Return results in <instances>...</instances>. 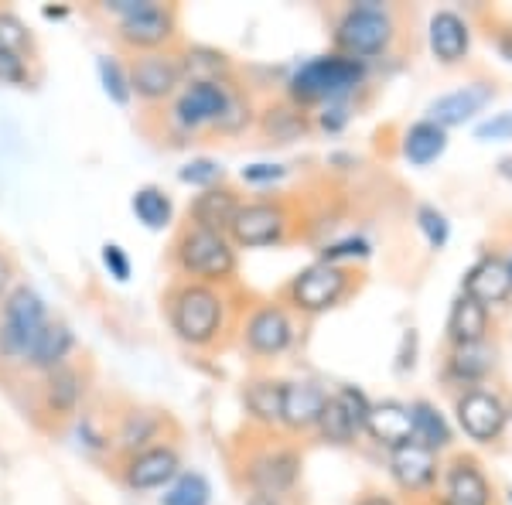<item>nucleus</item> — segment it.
<instances>
[{
  "label": "nucleus",
  "mask_w": 512,
  "mask_h": 505,
  "mask_svg": "<svg viewBox=\"0 0 512 505\" xmlns=\"http://www.w3.org/2000/svg\"><path fill=\"white\" fill-rule=\"evenodd\" d=\"M444 505H489V482H485L482 471L472 461H458L448 471Z\"/></svg>",
  "instance_id": "393cba45"
},
{
  "label": "nucleus",
  "mask_w": 512,
  "mask_h": 505,
  "mask_svg": "<svg viewBox=\"0 0 512 505\" xmlns=\"http://www.w3.org/2000/svg\"><path fill=\"white\" fill-rule=\"evenodd\" d=\"M127 76H130V93L147 99V103H161V99H168L181 86V59L168 52L134 55Z\"/></svg>",
  "instance_id": "1a4fd4ad"
},
{
  "label": "nucleus",
  "mask_w": 512,
  "mask_h": 505,
  "mask_svg": "<svg viewBox=\"0 0 512 505\" xmlns=\"http://www.w3.org/2000/svg\"><path fill=\"white\" fill-rule=\"evenodd\" d=\"M431 52L441 62H461L468 55V24L451 11H441L431 18Z\"/></svg>",
  "instance_id": "b1692460"
},
{
  "label": "nucleus",
  "mask_w": 512,
  "mask_h": 505,
  "mask_svg": "<svg viewBox=\"0 0 512 505\" xmlns=\"http://www.w3.org/2000/svg\"><path fill=\"white\" fill-rule=\"evenodd\" d=\"M373 403L355 386H342L325 400V410L318 417V430L328 444H352L359 430H366V417Z\"/></svg>",
  "instance_id": "6e6552de"
},
{
  "label": "nucleus",
  "mask_w": 512,
  "mask_h": 505,
  "mask_svg": "<svg viewBox=\"0 0 512 505\" xmlns=\"http://www.w3.org/2000/svg\"><path fill=\"white\" fill-rule=\"evenodd\" d=\"M99 256H103L106 273H110L113 280H120V284H127V280H130V270H134V267H130L127 250H123L120 243H106V246H103V253H99Z\"/></svg>",
  "instance_id": "a19ab883"
},
{
  "label": "nucleus",
  "mask_w": 512,
  "mask_h": 505,
  "mask_svg": "<svg viewBox=\"0 0 512 505\" xmlns=\"http://www.w3.org/2000/svg\"><path fill=\"white\" fill-rule=\"evenodd\" d=\"M11 277H14L11 260H7V253H0V304H4V297L11 294Z\"/></svg>",
  "instance_id": "de8ad7c7"
},
{
  "label": "nucleus",
  "mask_w": 512,
  "mask_h": 505,
  "mask_svg": "<svg viewBox=\"0 0 512 505\" xmlns=\"http://www.w3.org/2000/svg\"><path fill=\"white\" fill-rule=\"evenodd\" d=\"M144 4H147V0H106L103 11L106 14H117V18L123 21V18H130V14H137Z\"/></svg>",
  "instance_id": "49530a36"
},
{
  "label": "nucleus",
  "mask_w": 512,
  "mask_h": 505,
  "mask_svg": "<svg viewBox=\"0 0 512 505\" xmlns=\"http://www.w3.org/2000/svg\"><path fill=\"white\" fill-rule=\"evenodd\" d=\"M499 175L512 181V157H506V161H502V164H499Z\"/></svg>",
  "instance_id": "603ef678"
},
{
  "label": "nucleus",
  "mask_w": 512,
  "mask_h": 505,
  "mask_svg": "<svg viewBox=\"0 0 512 505\" xmlns=\"http://www.w3.org/2000/svg\"><path fill=\"white\" fill-rule=\"evenodd\" d=\"M229 96H233L229 82H192L175 99V123L185 130L219 127L222 113L229 106Z\"/></svg>",
  "instance_id": "9d476101"
},
{
  "label": "nucleus",
  "mask_w": 512,
  "mask_h": 505,
  "mask_svg": "<svg viewBox=\"0 0 512 505\" xmlns=\"http://www.w3.org/2000/svg\"><path fill=\"white\" fill-rule=\"evenodd\" d=\"M359 505H393V502L383 499V495H369V499H362Z\"/></svg>",
  "instance_id": "3c124183"
},
{
  "label": "nucleus",
  "mask_w": 512,
  "mask_h": 505,
  "mask_svg": "<svg viewBox=\"0 0 512 505\" xmlns=\"http://www.w3.org/2000/svg\"><path fill=\"white\" fill-rule=\"evenodd\" d=\"M373 253V246L366 243L362 236H352V239H342V243H332L321 250V260L325 263H338V260H366Z\"/></svg>",
  "instance_id": "58836bf2"
},
{
  "label": "nucleus",
  "mask_w": 512,
  "mask_h": 505,
  "mask_svg": "<svg viewBox=\"0 0 512 505\" xmlns=\"http://www.w3.org/2000/svg\"><path fill=\"white\" fill-rule=\"evenodd\" d=\"M291 342H294V325L287 318V311L277 308V304L253 311L250 321H246V345L256 355H280Z\"/></svg>",
  "instance_id": "2eb2a0df"
},
{
  "label": "nucleus",
  "mask_w": 512,
  "mask_h": 505,
  "mask_svg": "<svg viewBox=\"0 0 512 505\" xmlns=\"http://www.w3.org/2000/svg\"><path fill=\"white\" fill-rule=\"evenodd\" d=\"M318 123H321L325 130H342L345 123H349V113H345V106H342V103H328L325 110H321Z\"/></svg>",
  "instance_id": "a18cd8bd"
},
{
  "label": "nucleus",
  "mask_w": 512,
  "mask_h": 505,
  "mask_svg": "<svg viewBox=\"0 0 512 505\" xmlns=\"http://www.w3.org/2000/svg\"><path fill=\"white\" fill-rule=\"evenodd\" d=\"M390 471H393V478H396V485H400V488L420 492V488H427V485L434 482V475H437V458H434V451H427L424 444L407 441V444L393 447V454H390Z\"/></svg>",
  "instance_id": "f3484780"
},
{
  "label": "nucleus",
  "mask_w": 512,
  "mask_h": 505,
  "mask_svg": "<svg viewBox=\"0 0 512 505\" xmlns=\"http://www.w3.org/2000/svg\"><path fill=\"white\" fill-rule=\"evenodd\" d=\"M506 140V137H512V113H502V117H495V120H489V123H482L478 127V140Z\"/></svg>",
  "instance_id": "c03bdc74"
},
{
  "label": "nucleus",
  "mask_w": 512,
  "mask_h": 505,
  "mask_svg": "<svg viewBox=\"0 0 512 505\" xmlns=\"http://www.w3.org/2000/svg\"><path fill=\"white\" fill-rule=\"evenodd\" d=\"M489 99H492V86H485V82H472V86H465V89H454V93L431 103V123H437L441 130L458 127V123H465L468 117H475Z\"/></svg>",
  "instance_id": "6ab92c4d"
},
{
  "label": "nucleus",
  "mask_w": 512,
  "mask_h": 505,
  "mask_svg": "<svg viewBox=\"0 0 512 505\" xmlns=\"http://www.w3.org/2000/svg\"><path fill=\"white\" fill-rule=\"evenodd\" d=\"M297 471H301V458L294 451H287V447H274V451L256 454L246 465V482L253 485V492L280 499V495L294 488Z\"/></svg>",
  "instance_id": "4468645a"
},
{
  "label": "nucleus",
  "mask_w": 512,
  "mask_h": 505,
  "mask_svg": "<svg viewBox=\"0 0 512 505\" xmlns=\"http://www.w3.org/2000/svg\"><path fill=\"white\" fill-rule=\"evenodd\" d=\"M499 52L512 62V31H502L499 35Z\"/></svg>",
  "instance_id": "09e8293b"
},
{
  "label": "nucleus",
  "mask_w": 512,
  "mask_h": 505,
  "mask_svg": "<svg viewBox=\"0 0 512 505\" xmlns=\"http://www.w3.org/2000/svg\"><path fill=\"white\" fill-rule=\"evenodd\" d=\"M325 400L328 393L318 383H284V413H280V424L287 430L318 427Z\"/></svg>",
  "instance_id": "a211bd4d"
},
{
  "label": "nucleus",
  "mask_w": 512,
  "mask_h": 505,
  "mask_svg": "<svg viewBox=\"0 0 512 505\" xmlns=\"http://www.w3.org/2000/svg\"><path fill=\"white\" fill-rule=\"evenodd\" d=\"M366 79V65L349 55L311 59L291 76V96L297 103H338Z\"/></svg>",
  "instance_id": "7ed1b4c3"
},
{
  "label": "nucleus",
  "mask_w": 512,
  "mask_h": 505,
  "mask_svg": "<svg viewBox=\"0 0 512 505\" xmlns=\"http://www.w3.org/2000/svg\"><path fill=\"white\" fill-rule=\"evenodd\" d=\"M96 72H99V82H103V93L110 96L117 106H127L130 99H134V93H130V76L120 65L117 55H99Z\"/></svg>",
  "instance_id": "72a5a7b5"
},
{
  "label": "nucleus",
  "mask_w": 512,
  "mask_h": 505,
  "mask_svg": "<svg viewBox=\"0 0 512 505\" xmlns=\"http://www.w3.org/2000/svg\"><path fill=\"white\" fill-rule=\"evenodd\" d=\"M229 72V62L222 59L219 52H212V48H192V52L181 59V79H188V86L192 82H226L222 76Z\"/></svg>",
  "instance_id": "7c9ffc66"
},
{
  "label": "nucleus",
  "mask_w": 512,
  "mask_h": 505,
  "mask_svg": "<svg viewBox=\"0 0 512 505\" xmlns=\"http://www.w3.org/2000/svg\"><path fill=\"white\" fill-rule=\"evenodd\" d=\"M222 318H226V301L216 287L188 280L175 294L168 297V321L171 331L188 345H212L222 331Z\"/></svg>",
  "instance_id": "f257e3e1"
},
{
  "label": "nucleus",
  "mask_w": 512,
  "mask_h": 505,
  "mask_svg": "<svg viewBox=\"0 0 512 505\" xmlns=\"http://www.w3.org/2000/svg\"><path fill=\"white\" fill-rule=\"evenodd\" d=\"M448 331L454 338V345H475L485 342V331H489V308H482L472 297L461 294L458 304L451 308Z\"/></svg>",
  "instance_id": "a878e982"
},
{
  "label": "nucleus",
  "mask_w": 512,
  "mask_h": 505,
  "mask_svg": "<svg viewBox=\"0 0 512 505\" xmlns=\"http://www.w3.org/2000/svg\"><path fill=\"white\" fill-rule=\"evenodd\" d=\"M0 48H7V52H18V55H24L31 48L28 28H24V21L18 18V14H11V11H0Z\"/></svg>",
  "instance_id": "e433bc0d"
},
{
  "label": "nucleus",
  "mask_w": 512,
  "mask_h": 505,
  "mask_svg": "<svg viewBox=\"0 0 512 505\" xmlns=\"http://www.w3.org/2000/svg\"><path fill=\"white\" fill-rule=\"evenodd\" d=\"M345 287H349V273L338 267V263L318 260V263L304 267V270L294 277V284H291V301H294L301 311L318 314V311L335 308L338 297L345 294Z\"/></svg>",
  "instance_id": "0eeeda50"
},
{
  "label": "nucleus",
  "mask_w": 512,
  "mask_h": 505,
  "mask_svg": "<svg viewBox=\"0 0 512 505\" xmlns=\"http://www.w3.org/2000/svg\"><path fill=\"white\" fill-rule=\"evenodd\" d=\"M287 229V212L274 202H250L239 205L233 226H229V243L243 246V250H260V246H270L284 236Z\"/></svg>",
  "instance_id": "9b49d317"
},
{
  "label": "nucleus",
  "mask_w": 512,
  "mask_h": 505,
  "mask_svg": "<svg viewBox=\"0 0 512 505\" xmlns=\"http://www.w3.org/2000/svg\"><path fill=\"white\" fill-rule=\"evenodd\" d=\"M417 226H420V233L427 236V243L434 246V250H441L444 243H448V219H444L441 212L434 209V205H424V209L417 212Z\"/></svg>",
  "instance_id": "4c0bfd02"
},
{
  "label": "nucleus",
  "mask_w": 512,
  "mask_h": 505,
  "mask_svg": "<svg viewBox=\"0 0 512 505\" xmlns=\"http://www.w3.org/2000/svg\"><path fill=\"white\" fill-rule=\"evenodd\" d=\"M366 430L373 441L386 444L390 451L407 441H414L410 410L400 407V403H373V407H369V417H366Z\"/></svg>",
  "instance_id": "5701e85b"
},
{
  "label": "nucleus",
  "mask_w": 512,
  "mask_h": 505,
  "mask_svg": "<svg viewBox=\"0 0 512 505\" xmlns=\"http://www.w3.org/2000/svg\"><path fill=\"white\" fill-rule=\"evenodd\" d=\"M243 400L256 424L274 427L280 424V413H284V383H277V379H253L246 386Z\"/></svg>",
  "instance_id": "bb28decb"
},
{
  "label": "nucleus",
  "mask_w": 512,
  "mask_h": 505,
  "mask_svg": "<svg viewBox=\"0 0 512 505\" xmlns=\"http://www.w3.org/2000/svg\"><path fill=\"white\" fill-rule=\"evenodd\" d=\"M222 175H226V168L219 161H212V157H195V161H188L178 171V178L195 188H216V181H222Z\"/></svg>",
  "instance_id": "c9c22d12"
},
{
  "label": "nucleus",
  "mask_w": 512,
  "mask_h": 505,
  "mask_svg": "<svg viewBox=\"0 0 512 505\" xmlns=\"http://www.w3.org/2000/svg\"><path fill=\"white\" fill-rule=\"evenodd\" d=\"M154 437H158V417H151V413H144V410H130L117 430V441L127 454H137V451H144V447H151Z\"/></svg>",
  "instance_id": "473e14b6"
},
{
  "label": "nucleus",
  "mask_w": 512,
  "mask_h": 505,
  "mask_svg": "<svg viewBox=\"0 0 512 505\" xmlns=\"http://www.w3.org/2000/svg\"><path fill=\"white\" fill-rule=\"evenodd\" d=\"M512 294V270L499 256H485L478 260L465 277V297H472L482 308L489 304H502Z\"/></svg>",
  "instance_id": "dca6fc26"
},
{
  "label": "nucleus",
  "mask_w": 512,
  "mask_h": 505,
  "mask_svg": "<svg viewBox=\"0 0 512 505\" xmlns=\"http://www.w3.org/2000/svg\"><path fill=\"white\" fill-rule=\"evenodd\" d=\"M212 485L202 471H181V475L164 488L161 505H209Z\"/></svg>",
  "instance_id": "2f4dec72"
},
{
  "label": "nucleus",
  "mask_w": 512,
  "mask_h": 505,
  "mask_svg": "<svg viewBox=\"0 0 512 505\" xmlns=\"http://www.w3.org/2000/svg\"><path fill=\"white\" fill-rule=\"evenodd\" d=\"M410 427H414V441L424 444L427 451H441V447L451 441L448 424H444V417L431 403H414V407H410Z\"/></svg>",
  "instance_id": "c756f323"
},
{
  "label": "nucleus",
  "mask_w": 512,
  "mask_h": 505,
  "mask_svg": "<svg viewBox=\"0 0 512 505\" xmlns=\"http://www.w3.org/2000/svg\"><path fill=\"white\" fill-rule=\"evenodd\" d=\"M130 209H134L137 219L144 222L147 229H154V233H158V229H168L171 219H175V202H171V195L158 185L137 188L134 198H130Z\"/></svg>",
  "instance_id": "c85d7f7f"
},
{
  "label": "nucleus",
  "mask_w": 512,
  "mask_h": 505,
  "mask_svg": "<svg viewBox=\"0 0 512 505\" xmlns=\"http://www.w3.org/2000/svg\"><path fill=\"white\" fill-rule=\"evenodd\" d=\"M444 147H448V134L431 120L414 123V127L407 130V137H403V157H407L410 164H420V168L437 161V157L444 154Z\"/></svg>",
  "instance_id": "cd10ccee"
},
{
  "label": "nucleus",
  "mask_w": 512,
  "mask_h": 505,
  "mask_svg": "<svg viewBox=\"0 0 512 505\" xmlns=\"http://www.w3.org/2000/svg\"><path fill=\"white\" fill-rule=\"evenodd\" d=\"M246 505H280L274 495H260V492H253L250 499H246Z\"/></svg>",
  "instance_id": "8fccbe9b"
},
{
  "label": "nucleus",
  "mask_w": 512,
  "mask_h": 505,
  "mask_svg": "<svg viewBox=\"0 0 512 505\" xmlns=\"http://www.w3.org/2000/svg\"><path fill=\"white\" fill-rule=\"evenodd\" d=\"M509 270H512V263H509Z\"/></svg>",
  "instance_id": "864d4df0"
},
{
  "label": "nucleus",
  "mask_w": 512,
  "mask_h": 505,
  "mask_svg": "<svg viewBox=\"0 0 512 505\" xmlns=\"http://www.w3.org/2000/svg\"><path fill=\"white\" fill-rule=\"evenodd\" d=\"M509 413L502 407V400L485 389H468L458 400V424L472 441H495L506 430Z\"/></svg>",
  "instance_id": "ddd939ff"
},
{
  "label": "nucleus",
  "mask_w": 512,
  "mask_h": 505,
  "mask_svg": "<svg viewBox=\"0 0 512 505\" xmlns=\"http://www.w3.org/2000/svg\"><path fill=\"white\" fill-rule=\"evenodd\" d=\"M175 28H178L175 11L168 4H158V0H147L137 14L117 21V38L134 55H144V52H161V45H168L175 38Z\"/></svg>",
  "instance_id": "423d86ee"
},
{
  "label": "nucleus",
  "mask_w": 512,
  "mask_h": 505,
  "mask_svg": "<svg viewBox=\"0 0 512 505\" xmlns=\"http://www.w3.org/2000/svg\"><path fill=\"white\" fill-rule=\"evenodd\" d=\"M86 393V383H82V372L72 366H59L52 372H45V383H41V403H45L48 413L55 417H72L79 410V400Z\"/></svg>",
  "instance_id": "4be33fe9"
},
{
  "label": "nucleus",
  "mask_w": 512,
  "mask_h": 505,
  "mask_svg": "<svg viewBox=\"0 0 512 505\" xmlns=\"http://www.w3.org/2000/svg\"><path fill=\"white\" fill-rule=\"evenodd\" d=\"M239 212V198L229 192V188H205L202 195H195L192 209V226L195 229H209V233H229V226H233Z\"/></svg>",
  "instance_id": "412c9836"
},
{
  "label": "nucleus",
  "mask_w": 512,
  "mask_h": 505,
  "mask_svg": "<svg viewBox=\"0 0 512 505\" xmlns=\"http://www.w3.org/2000/svg\"><path fill=\"white\" fill-rule=\"evenodd\" d=\"M280 178H284L280 164H250V168H243V181H250V185H274Z\"/></svg>",
  "instance_id": "37998d69"
},
{
  "label": "nucleus",
  "mask_w": 512,
  "mask_h": 505,
  "mask_svg": "<svg viewBox=\"0 0 512 505\" xmlns=\"http://www.w3.org/2000/svg\"><path fill=\"white\" fill-rule=\"evenodd\" d=\"M72 345H76V338H72V328L65 325V321L52 318L45 328H41V335L35 338V345H31L28 362H24V366L35 369V372H52V369H59V366H69Z\"/></svg>",
  "instance_id": "aec40b11"
},
{
  "label": "nucleus",
  "mask_w": 512,
  "mask_h": 505,
  "mask_svg": "<svg viewBox=\"0 0 512 505\" xmlns=\"http://www.w3.org/2000/svg\"><path fill=\"white\" fill-rule=\"evenodd\" d=\"M48 304L35 287L21 284L0 304V359L4 362H28V352L48 325Z\"/></svg>",
  "instance_id": "f03ea898"
},
{
  "label": "nucleus",
  "mask_w": 512,
  "mask_h": 505,
  "mask_svg": "<svg viewBox=\"0 0 512 505\" xmlns=\"http://www.w3.org/2000/svg\"><path fill=\"white\" fill-rule=\"evenodd\" d=\"M509 499H512V495H509Z\"/></svg>",
  "instance_id": "5fc2aeb1"
},
{
  "label": "nucleus",
  "mask_w": 512,
  "mask_h": 505,
  "mask_svg": "<svg viewBox=\"0 0 512 505\" xmlns=\"http://www.w3.org/2000/svg\"><path fill=\"white\" fill-rule=\"evenodd\" d=\"M181 475V458L171 444H151L137 454H127L123 465V482L134 492H154V488H168Z\"/></svg>",
  "instance_id": "f8f14e48"
},
{
  "label": "nucleus",
  "mask_w": 512,
  "mask_h": 505,
  "mask_svg": "<svg viewBox=\"0 0 512 505\" xmlns=\"http://www.w3.org/2000/svg\"><path fill=\"white\" fill-rule=\"evenodd\" d=\"M267 130L274 140H291L304 130V120H301V113H291V110H270Z\"/></svg>",
  "instance_id": "ea45409f"
},
{
  "label": "nucleus",
  "mask_w": 512,
  "mask_h": 505,
  "mask_svg": "<svg viewBox=\"0 0 512 505\" xmlns=\"http://www.w3.org/2000/svg\"><path fill=\"white\" fill-rule=\"evenodd\" d=\"M24 79H28V65H24V55L0 48V82H7V86H18V82H24Z\"/></svg>",
  "instance_id": "79ce46f5"
},
{
  "label": "nucleus",
  "mask_w": 512,
  "mask_h": 505,
  "mask_svg": "<svg viewBox=\"0 0 512 505\" xmlns=\"http://www.w3.org/2000/svg\"><path fill=\"white\" fill-rule=\"evenodd\" d=\"M451 369L458 372L461 379H478L492 369V349L485 342L475 345H458L451 355Z\"/></svg>",
  "instance_id": "f704fd0d"
},
{
  "label": "nucleus",
  "mask_w": 512,
  "mask_h": 505,
  "mask_svg": "<svg viewBox=\"0 0 512 505\" xmlns=\"http://www.w3.org/2000/svg\"><path fill=\"white\" fill-rule=\"evenodd\" d=\"M393 41V21L373 0L352 7L335 28V45L342 48V55L349 59H369V55L386 52V45Z\"/></svg>",
  "instance_id": "39448f33"
},
{
  "label": "nucleus",
  "mask_w": 512,
  "mask_h": 505,
  "mask_svg": "<svg viewBox=\"0 0 512 505\" xmlns=\"http://www.w3.org/2000/svg\"><path fill=\"white\" fill-rule=\"evenodd\" d=\"M175 263L188 277L226 280V277H233V270H236V250H233V243H229V236L188 226L175 243Z\"/></svg>",
  "instance_id": "20e7f679"
}]
</instances>
